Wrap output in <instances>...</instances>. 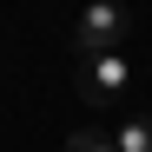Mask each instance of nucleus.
<instances>
[{
    "mask_svg": "<svg viewBox=\"0 0 152 152\" xmlns=\"http://www.w3.org/2000/svg\"><path fill=\"white\" fill-rule=\"evenodd\" d=\"M80 99H93V106H113V99H126V86H132V60L119 53V46H80Z\"/></svg>",
    "mask_w": 152,
    "mask_h": 152,
    "instance_id": "f257e3e1",
    "label": "nucleus"
},
{
    "mask_svg": "<svg viewBox=\"0 0 152 152\" xmlns=\"http://www.w3.org/2000/svg\"><path fill=\"white\" fill-rule=\"evenodd\" d=\"M126 33H132V13L119 0H86L73 20V46H126Z\"/></svg>",
    "mask_w": 152,
    "mask_h": 152,
    "instance_id": "f03ea898",
    "label": "nucleus"
},
{
    "mask_svg": "<svg viewBox=\"0 0 152 152\" xmlns=\"http://www.w3.org/2000/svg\"><path fill=\"white\" fill-rule=\"evenodd\" d=\"M113 145L119 152H152V113H126L113 126Z\"/></svg>",
    "mask_w": 152,
    "mask_h": 152,
    "instance_id": "7ed1b4c3",
    "label": "nucleus"
},
{
    "mask_svg": "<svg viewBox=\"0 0 152 152\" xmlns=\"http://www.w3.org/2000/svg\"><path fill=\"white\" fill-rule=\"evenodd\" d=\"M66 152H119L113 132H93V126H80V132H66Z\"/></svg>",
    "mask_w": 152,
    "mask_h": 152,
    "instance_id": "20e7f679",
    "label": "nucleus"
}]
</instances>
